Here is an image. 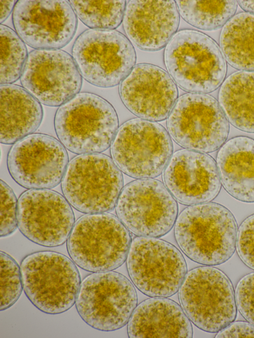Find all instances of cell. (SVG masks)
Wrapping results in <instances>:
<instances>
[{"instance_id": "obj_4", "label": "cell", "mask_w": 254, "mask_h": 338, "mask_svg": "<svg viewBox=\"0 0 254 338\" xmlns=\"http://www.w3.org/2000/svg\"><path fill=\"white\" fill-rule=\"evenodd\" d=\"M73 261L54 251L31 253L20 264L23 288L30 302L46 314H59L75 303L81 283Z\"/></svg>"}, {"instance_id": "obj_17", "label": "cell", "mask_w": 254, "mask_h": 338, "mask_svg": "<svg viewBox=\"0 0 254 338\" xmlns=\"http://www.w3.org/2000/svg\"><path fill=\"white\" fill-rule=\"evenodd\" d=\"M16 33L35 49H60L73 38L77 16L69 1H17L12 12Z\"/></svg>"}, {"instance_id": "obj_32", "label": "cell", "mask_w": 254, "mask_h": 338, "mask_svg": "<svg viewBox=\"0 0 254 338\" xmlns=\"http://www.w3.org/2000/svg\"><path fill=\"white\" fill-rule=\"evenodd\" d=\"M236 249L243 262L254 270V214L241 224L238 231Z\"/></svg>"}, {"instance_id": "obj_6", "label": "cell", "mask_w": 254, "mask_h": 338, "mask_svg": "<svg viewBox=\"0 0 254 338\" xmlns=\"http://www.w3.org/2000/svg\"><path fill=\"white\" fill-rule=\"evenodd\" d=\"M61 182L64 196L70 205L87 214L113 210L124 184L120 169L111 158L101 153L72 158Z\"/></svg>"}, {"instance_id": "obj_3", "label": "cell", "mask_w": 254, "mask_h": 338, "mask_svg": "<svg viewBox=\"0 0 254 338\" xmlns=\"http://www.w3.org/2000/svg\"><path fill=\"white\" fill-rule=\"evenodd\" d=\"M164 61L174 82L190 93L215 91L222 83L227 71L217 43L207 35L191 29L175 33L166 46Z\"/></svg>"}, {"instance_id": "obj_30", "label": "cell", "mask_w": 254, "mask_h": 338, "mask_svg": "<svg viewBox=\"0 0 254 338\" xmlns=\"http://www.w3.org/2000/svg\"><path fill=\"white\" fill-rule=\"evenodd\" d=\"M17 203L12 189L0 180V237L11 234L17 226Z\"/></svg>"}, {"instance_id": "obj_11", "label": "cell", "mask_w": 254, "mask_h": 338, "mask_svg": "<svg viewBox=\"0 0 254 338\" xmlns=\"http://www.w3.org/2000/svg\"><path fill=\"white\" fill-rule=\"evenodd\" d=\"M127 265L133 285L151 297L174 295L187 273V264L180 250L171 243L155 237L134 238Z\"/></svg>"}, {"instance_id": "obj_18", "label": "cell", "mask_w": 254, "mask_h": 338, "mask_svg": "<svg viewBox=\"0 0 254 338\" xmlns=\"http://www.w3.org/2000/svg\"><path fill=\"white\" fill-rule=\"evenodd\" d=\"M119 93L130 112L152 121L166 119L178 95L176 84L168 73L146 63L133 66L121 82Z\"/></svg>"}, {"instance_id": "obj_24", "label": "cell", "mask_w": 254, "mask_h": 338, "mask_svg": "<svg viewBox=\"0 0 254 338\" xmlns=\"http://www.w3.org/2000/svg\"><path fill=\"white\" fill-rule=\"evenodd\" d=\"M218 100L234 126L254 133V71H238L230 75L220 89Z\"/></svg>"}, {"instance_id": "obj_15", "label": "cell", "mask_w": 254, "mask_h": 338, "mask_svg": "<svg viewBox=\"0 0 254 338\" xmlns=\"http://www.w3.org/2000/svg\"><path fill=\"white\" fill-rule=\"evenodd\" d=\"M68 155L61 142L44 134H31L16 142L7 156L12 178L28 189H50L62 180Z\"/></svg>"}, {"instance_id": "obj_22", "label": "cell", "mask_w": 254, "mask_h": 338, "mask_svg": "<svg viewBox=\"0 0 254 338\" xmlns=\"http://www.w3.org/2000/svg\"><path fill=\"white\" fill-rule=\"evenodd\" d=\"M221 182L235 199L254 202V140L238 136L223 145L217 156Z\"/></svg>"}, {"instance_id": "obj_14", "label": "cell", "mask_w": 254, "mask_h": 338, "mask_svg": "<svg viewBox=\"0 0 254 338\" xmlns=\"http://www.w3.org/2000/svg\"><path fill=\"white\" fill-rule=\"evenodd\" d=\"M20 78L26 90L50 107L60 106L73 97L82 81L72 56L61 49L30 52Z\"/></svg>"}, {"instance_id": "obj_19", "label": "cell", "mask_w": 254, "mask_h": 338, "mask_svg": "<svg viewBox=\"0 0 254 338\" xmlns=\"http://www.w3.org/2000/svg\"><path fill=\"white\" fill-rule=\"evenodd\" d=\"M166 188L185 205L208 203L219 194L221 182L214 160L209 155L190 149L175 152L164 169Z\"/></svg>"}, {"instance_id": "obj_8", "label": "cell", "mask_w": 254, "mask_h": 338, "mask_svg": "<svg viewBox=\"0 0 254 338\" xmlns=\"http://www.w3.org/2000/svg\"><path fill=\"white\" fill-rule=\"evenodd\" d=\"M137 303L134 285L122 274L112 271L93 273L82 281L77 295V311L88 325L111 332L128 322Z\"/></svg>"}, {"instance_id": "obj_29", "label": "cell", "mask_w": 254, "mask_h": 338, "mask_svg": "<svg viewBox=\"0 0 254 338\" xmlns=\"http://www.w3.org/2000/svg\"><path fill=\"white\" fill-rule=\"evenodd\" d=\"M1 311L12 306L19 298L23 288L20 268L5 252L0 253Z\"/></svg>"}, {"instance_id": "obj_31", "label": "cell", "mask_w": 254, "mask_h": 338, "mask_svg": "<svg viewBox=\"0 0 254 338\" xmlns=\"http://www.w3.org/2000/svg\"><path fill=\"white\" fill-rule=\"evenodd\" d=\"M235 295L239 312L254 325V272L245 275L239 281Z\"/></svg>"}, {"instance_id": "obj_26", "label": "cell", "mask_w": 254, "mask_h": 338, "mask_svg": "<svg viewBox=\"0 0 254 338\" xmlns=\"http://www.w3.org/2000/svg\"><path fill=\"white\" fill-rule=\"evenodd\" d=\"M180 15L197 29L212 31L219 29L234 16L237 1L176 0Z\"/></svg>"}, {"instance_id": "obj_5", "label": "cell", "mask_w": 254, "mask_h": 338, "mask_svg": "<svg viewBox=\"0 0 254 338\" xmlns=\"http://www.w3.org/2000/svg\"><path fill=\"white\" fill-rule=\"evenodd\" d=\"M131 242L129 230L114 215L89 214L75 223L67 241L70 259L90 272L112 271L127 258Z\"/></svg>"}, {"instance_id": "obj_23", "label": "cell", "mask_w": 254, "mask_h": 338, "mask_svg": "<svg viewBox=\"0 0 254 338\" xmlns=\"http://www.w3.org/2000/svg\"><path fill=\"white\" fill-rule=\"evenodd\" d=\"M0 143H15L40 126L42 107L23 87L12 84L0 85Z\"/></svg>"}, {"instance_id": "obj_35", "label": "cell", "mask_w": 254, "mask_h": 338, "mask_svg": "<svg viewBox=\"0 0 254 338\" xmlns=\"http://www.w3.org/2000/svg\"><path fill=\"white\" fill-rule=\"evenodd\" d=\"M237 2L243 10L254 14V0H238Z\"/></svg>"}, {"instance_id": "obj_16", "label": "cell", "mask_w": 254, "mask_h": 338, "mask_svg": "<svg viewBox=\"0 0 254 338\" xmlns=\"http://www.w3.org/2000/svg\"><path fill=\"white\" fill-rule=\"evenodd\" d=\"M17 220L24 236L49 247L64 243L75 224L70 204L49 189H31L23 193L18 200Z\"/></svg>"}, {"instance_id": "obj_10", "label": "cell", "mask_w": 254, "mask_h": 338, "mask_svg": "<svg viewBox=\"0 0 254 338\" xmlns=\"http://www.w3.org/2000/svg\"><path fill=\"white\" fill-rule=\"evenodd\" d=\"M111 152L118 167L135 178H152L165 169L173 152L168 132L160 124L142 118L129 119L118 129Z\"/></svg>"}, {"instance_id": "obj_13", "label": "cell", "mask_w": 254, "mask_h": 338, "mask_svg": "<svg viewBox=\"0 0 254 338\" xmlns=\"http://www.w3.org/2000/svg\"><path fill=\"white\" fill-rule=\"evenodd\" d=\"M118 218L138 236L159 237L175 224L178 205L175 198L160 181L139 179L127 184L118 198Z\"/></svg>"}, {"instance_id": "obj_34", "label": "cell", "mask_w": 254, "mask_h": 338, "mask_svg": "<svg viewBox=\"0 0 254 338\" xmlns=\"http://www.w3.org/2000/svg\"><path fill=\"white\" fill-rule=\"evenodd\" d=\"M16 0H0V22L1 24L4 21L13 10Z\"/></svg>"}, {"instance_id": "obj_12", "label": "cell", "mask_w": 254, "mask_h": 338, "mask_svg": "<svg viewBox=\"0 0 254 338\" xmlns=\"http://www.w3.org/2000/svg\"><path fill=\"white\" fill-rule=\"evenodd\" d=\"M167 128L173 140L190 150L210 153L226 141L229 124L219 102L205 94L181 96L169 114Z\"/></svg>"}, {"instance_id": "obj_21", "label": "cell", "mask_w": 254, "mask_h": 338, "mask_svg": "<svg viewBox=\"0 0 254 338\" xmlns=\"http://www.w3.org/2000/svg\"><path fill=\"white\" fill-rule=\"evenodd\" d=\"M129 338L192 337L191 322L182 308L166 297H151L139 304L128 323Z\"/></svg>"}, {"instance_id": "obj_20", "label": "cell", "mask_w": 254, "mask_h": 338, "mask_svg": "<svg viewBox=\"0 0 254 338\" xmlns=\"http://www.w3.org/2000/svg\"><path fill=\"white\" fill-rule=\"evenodd\" d=\"M180 14L173 0H130L123 20L127 38L139 49L155 51L166 46L178 28Z\"/></svg>"}, {"instance_id": "obj_7", "label": "cell", "mask_w": 254, "mask_h": 338, "mask_svg": "<svg viewBox=\"0 0 254 338\" xmlns=\"http://www.w3.org/2000/svg\"><path fill=\"white\" fill-rule=\"evenodd\" d=\"M179 298L190 322L203 331L218 332L236 319L237 307L232 284L216 268L201 266L187 272Z\"/></svg>"}, {"instance_id": "obj_33", "label": "cell", "mask_w": 254, "mask_h": 338, "mask_svg": "<svg viewBox=\"0 0 254 338\" xmlns=\"http://www.w3.org/2000/svg\"><path fill=\"white\" fill-rule=\"evenodd\" d=\"M216 338H254V325L250 322H232L219 331Z\"/></svg>"}, {"instance_id": "obj_27", "label": "cell", "mask_w": 254, "mask_h": 338, "mask_svg": "<svg viewBox=\"0 0 254 338\" xmlns=\"http://www.w3.org/2000/svg\"><path fill=\"white\" fill-rule=\"evenodd\" d=\"M76 16L90 29L114 30L123 20L126 1L69 0Z\"/></svg>"}, {"instance_id": "obj_25", "label": "cell", "mask_w": 254, "mask_h": 338, "mask_svg": "<svg viewBox=\"0 0 254 338\" xmlns=\"http://www.w3.org/2000/svg\"><path fill=\"white\" fill-rule=\"evenodd\" d=\"M219 42L231 65L254 71V14L241 12L234 15L223 26Z\"/></svg>"}, {"instance_id": "obj_1", "label": "cell", "mask_w": 254, "mask_h": 338, "mask_svg": "<svg viewBox=\"0 0 254 338\" xmlns=\"http://www.w3.org/2000/svg\"><path fill=\"white\" fill-rule=\"evenodd\" d=\"M237 234L234 215L216 203L190 206L175 223V238L181 250L191 260L206 266L223 264L233 256Z\"/></svg>"}, {"instance_id": "obj_28", "label": "cell", "mask_w": 254, "mask_h": 338, "mask_svg": "<svg viewBox=\"0 0 254 338\" xmlns=\"http://www.w3.org/2000/svg\"><path fill=\"white\" fill-rule=\"evenodd\" d=\"M0 37V83L12 84L20 78L28 56L27 48L16 32L2 24Z\"/></svg>"}, {"instance_id": "obj_2", "label": "cell", "mask_w": 254, "mask_h": 338, "mask_svg": "<svg viewBox=\"0 0 254 338\" xmlns=\"http://www.w3.org/2000/svg\"><path fill=\"white\" fill-rule=\"evenodd\" d=\"M54 124L64 146L82 155L107 150L117 132L119 121L107 101L96 94L82 92L60 106Z\"/></svg>"}, {"instance_id": "obj_9", "label": "cell", "mask_w": 254, "mask_h": 338, "mask_svg": "<svg viewBox=\"0 0 254 338\" xmlns=\"http://www.w3.org/2000/svg\"><path fill=\"white\" fill-rule=\"evenodd\" d=\"M72 56L81 76L102 88L114 87L122 82L136 59L132 43L114 29L85 30L73 45Z\"/></svg>"}]
</instances>
